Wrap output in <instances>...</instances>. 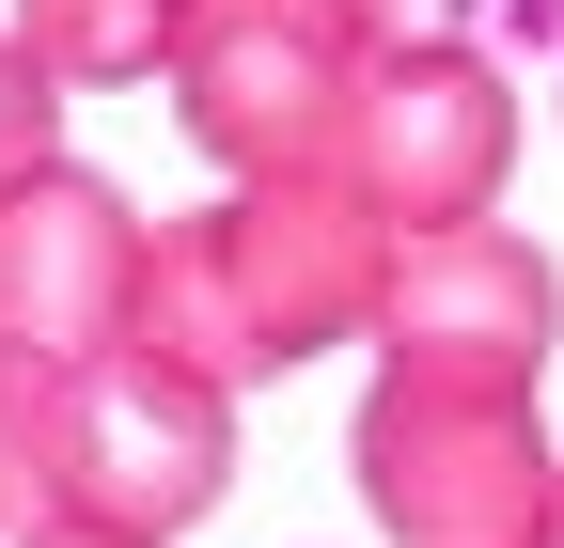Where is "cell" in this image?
Returning <instances> with one entry per match:
<instances>
[{"label": "cell", "mask_w": 564, "mask_h": 548, "mask_svg": "<svg viewBox=\"0 0 564 548\" xmlns=\"http://www.w3.org/2000/svg\"><path fill=\"white\" fill-rule=\"evenodd\" d=\"M377 283H392V235H377V204L345 173H251L204 220H158V251H141V346L173 376H204V392H267L314 346L377 329Z\"/></svg>", "instance_id": "6da1fadb"}, {"label": "cell", "mask_w": 564, "mask_h": 548, "mask_svg": "<svg viewBox=\"0 0 564 548\" xmlns=\"http://www.w3.org/2000/svg\"><path fill=\"white\" fill-rule=\"evenodd\" d=\"M17 548H110V533H63V517H32V533H17Z\"/></svg>", "instance_id": "7c38bea8"}, {"label": "cell", "mask_w": 564, "mask_h": 548, "mask_svg": "<svg viewBox=\"0 0 564 548\" xmlns=\"http://www.w3.org/2000/svg\"><path fill=\"white\" fill-rule=\"evenodd\" d=\"M549 346H564V266L518 235V220H470V235H408L392 283H377V376H423V392H549Z\"/></svg>", "instance_id": "8992f818"}, {"label": "cell", "mask_w": 564, "mask_h": 548, "mask_svg": "<svg viewBox=\"0 0 564 548\" xmlns=\"http://www.w3.org/2000/svg\"><path fill=\"white\" fill-rule=\"evenodd\" d=\"M549 548H564V486H549Z\"/></svg>", "instance_id": "4fadbf2b"}, {"label": "cell", "mask_w": 564, "mask_h": 548, "mask_svg": "<svg viewBox=\"0 0 564 548\" xmlns=\"http://www.w3.org/2000/svg\"><path fill=\"white\" fill-rule=\"evenodd\" d=\"M141 251H158V220H126V188L79 157L0 188V361L95 376L110 346H141Z\"/></svg>", "instance_id": "52a82bcc"}, {"label": "cell", "mask_w": 564, "mask_h": 548, "mask_svg": "<svg viewBox=\"0 0 564 548\" xmlns=\"http://www.w3.org/2000/svg\"><path fill=\"white\" fill-rule=\"evenodd\" d=\"M32 517H47V376L0 361V548H17Z\"/></svg>", "instance_id": "9c48e42d"}, {"label": "cell", "mask_w": 564, "mask_h": 548, "mask_svg": "<svg viewBox=\"0 0 564 548\" xmlns=\"http://www.w3.org/2000/svg\"><path fill=\"white\" fill-rule=\"evenodd\" d=\"M47 157H63V79H47L17 32H0V188H32Z\"/></svg>", "instance_id": "30bf717a"}, {"label": "cell", "mask_w": 564, "mask_h": 548, "mask_svg": "<svg viewBox=\"0 0 564 548\" xmlns=\"http://www.w3.org/2000/svg\"><path fill=\"white\" fill-rule=\"evenodd\" d=\"M502 157H518V95L486 47H408V63H361V110H345L329 173L377 204V235H470L502 204Z\"/></svg>", "instance_id": "5b68a950"}, {"label": "cell", "mask_w": 564, "mask_h": 548, "mask_svg": "<svg viewBox=\"0 0 564 548\" xmlns=\"http://www.w3.org/2000/svg\"><path fill=\"white\" fill-rule=\"evenodd\" d=\"M502 0H345V32H361L377 63H408V47H470Z\"/></svg>", "instance_id": "8fae6325"}, {"label": "cell", "mask_w": 564, "mask_h": 548, "mask_svg": "<svg viewBox=\"0 0 564 548\" xmlns=\"http://www.w3.org/2000/svg\"><path fill=\"white\" fill-rule=\"evenodd\" d=\"M345 470H361L392 548H549V486H564V454L533 439L518 392H423V376L361 392Z\"/></svg>", "instance_id": "277c9868"}, {"label": "cell", "mask_w": 564, "mask_h": 548, "mask_svg": "<svg viewBox=\"0 0 564 548\" xmlns=\"http://www.w3.org/2000/svg\"><path fill=\"white\" fill-rule=\"evenodd\" d=\"M361 63L377 47L345 32V0H204L173 32V63H158V95L251 188V173H329L345 110H361Z\"/></svg>", "instance_id": "3957f363"}, {"label": "cell", "mask_w": 564, "mask_h": 548, "mask_svg": "<svg viewBox=\"0 0 564 548\" xmlns=\"http://www.w3.org/2000/svg\"><path fill=\"white\" fill-rule=\"evenodd\" d=\"M236 486V392L173 376L158 346H110L95 376H47V517L110 548H173Z\"/></svg>", "instance_id": "7a4b0ae2"}, {"label": "cell", "mask_w": 564, "mask_h": 548, "mask_svg": "<svg viewBox=\"0 0 564 548\" xmlns=\"http://www.w3.org/2000/svg\"><path fill=\"white\" fill-rule=\"evenodd\" d=\"M188 17H204V0H17V47L47 63L63 95H126V79L173 63Z\"/></svg>", "instance_id": "ba28073f"}]
</instances>
